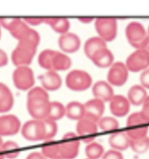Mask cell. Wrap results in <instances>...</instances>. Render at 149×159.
<instances>
[{
	"label": "cell",
	"mask_w": 149,
	"mask_h": 159,
	"mask_svg": "<svg viewBox=\"0 0 149 159\" xmlns=\"http://www.w3.org/2000/svg\"><path fill=\"white\" fill-rule=\"evenodd\" d=\"M125 36L129 44L136 49H144L148 35L144 26L137 21L129 23L125 28Z\"/></svg>",
	"instance_id": "1"
},
{
	"label": "cell",
	"mask_w": 149,
	"mask_h": 159,
	"mask_svg": "<svg viewBox=\"0 0 149 159\" xmlns=\"http://www.w3.org/2000/svg\"><path fill=\"white\" fill-rule=\"evenodd\" d=\"M92 77L87 71L81 70H74L70 71L66 77V85L68 89L82 92L91 86Z\"/></svg>",
	"instance_id": "2"
},
{
	"label": "cell",
	"mask_w": 149,
	"mask_h": 159,
	"mask_svg": "<svg viewBox=\"0 0 149 159\" xmlns=\"http://www.w3.org/2000/svg\"><path fill=\"white\" fill-rule=\"evenodd\" d=\"M95 28L103 41H112L118 34V21L114 18H98L95 20Z\"/></svg>",
	"instance_id": "3"
},
{
	"label": "cell",
	"mask_w": 149,
	"mask_h": 159,
	"mask_svg": "<svg viewBox=\"0 0 149 159\" xmlns=\"http://www.w3.org/2000/svg\"><path fill=\"white\" fill-rule=\"evenodd\" d=\"M50 100L47 98L29 97L27 98L26 107L29 114L33 120L46 119L50 108Z\"/></svg>",
	"instance_id": "4"
},
{
	"label": "cell",
	"mask_w": 149,
	"mask_h": 159,
	"mask_svg": "<svg viewBox=\"0 0 149 159\" xmlns=\"http://www.w3.org/2000/svg\"><path fill=\"white\" fill-rule=\"evenodd\" d=\"M36 50L37 48L35 47L24 42H19L11 54L13 64L17 67L28 66L35 56Z\"/></svg>",
	"instance_id": "5"
},
{
	"label": "cell",
	"mask_w": 149,
	"mask_h": 159,
	"mask_svg": "<svg viewBox=\"0 0 149 159\" xmlns=\"http://www.w3.org/2000/svg\"><path fill=\"white\" fill-rule=\"evenodd\" d=\"M59 146L62 159L76 158L79 153L80 139L76 133L68 132L63 135Z\"/></svg>",
	"instance_id": "6"
},
{
	"label": "cell",
	"mask_w": 149,
	"mask_h": 159,
	"mask_svg": "<svg viewBox=\"0 0 149 159\" xmlns=\"http://www.w3.org/2000/svg\"><path fill=\"white\" fill-rule=\"evenodd\" d=\"M15 87L20 91H27L34 85L35 78L32 69L28 66L17 67L12 74Z\"/></svg>",
	"instance_id": "7"
},
{
	"label": "cell",
	"mask_w": 149,
	"mask_h": 159,
	"mask_svg": "<svg viewBox=\"0 0 149 159\" xmlns=\"http://www.w3.org/2000/svg\"><path fill=\"white\" fill-rule=\"evenodd\" d=\"M125 65L129 71H143L149 67V53L145 49H136L127 57Z\"/></svg>",
	"instance_id": "8"
},
{
	"label": "cell",
	"mask_w": 149,
	"mask_h": 159,
	"mask_svg": "<svg viewBox=\"0 0 149 159\" xmlns=\"http://www.w3.org/2000/svg\"><path fill=\"white\" fill-rule=\"evenodd\" d=\"M129 77V70L125 63L122 62H113L110 67L107 75L108 83L112 86H122L124 85Z\"/></svg>",
	"instance_id": "9"
},
{
	"label": "cell",
	"mask_w": 149,
	"mask_h": 159,
	"mask_svg": "<svg viewBox=\"0 0 149 159\" xmlns=\"http://www.w3.org/2000/svg\"><path fill=\"white\" fill-rule=\"evenodd\" d=\"M98 132V123L87 118L81 119L77 121V134L78 137L82 138V142L90 144L94 142L96 135Z\"/></svg>",
	"instance_id": "10"
},
{
	"label": "cell",
	"mask_w": 149,
	"mask_h": 159,
	"mask_svg": "<svg viewBox=\"0 0 149 159\" xmlns=\"http://www.w3.org/2000/svg\"><path fill=\"white\" fill-rule=\"evenodd\" d=\"M21 134L23 137L27 141H31V142L43 141L44 128H43L42 120H32L26 121L21 128Z\"/></svg>",
	"instance_id": "11"
},
{
	"label": "cell",
	"mask_w": 149,
	"mask_h": 159,
	"mask_svg": "<svg viewBox=\"0 0 149 159\" xmlns=\"http://www.w3.org/2000/svg\"><path fill=\"white\" fill-rule=\"evenodd\" d=\"M21 129L20 119L12 114L0 116V136L14 135Z\"/></svg>",
	"instance_id": "12"
},
{
	"label": "cell",
	"mask_w": 149,
	"mask_h": 159,
	"mask_svg": "<svg viewBox=\"0 0 149 159\" xmlns=\"http://www.w3.org/2000/svg\"><path fill=\"white\" fill-rule=\"evenodd\" d=\"M84 118H87L98 123L99 120L103 117L104 113V102L98 98L89 100L84 105Z\"/></svg>",
	"instance_id": "13"
},
{
	"label": "cell",
	"mask_w": 149,
	"mask_h": 159,
	"mask_svg": "<svg viewBox=\"0 0 149 159\" xmlns=\"http://www.w3.org/2000/svg\"><path fill=\"white\" fill-rule=\"evenodd\" d=\"M131 104L123 95H114L110 100V110L114 116L124 117L130 111Z\"/></svg>",
	"instance_id": "14"
},
{
	"label": "cell",
	"mask_w": 149,
	"mask_h": 159,
	"mask_svg": "<svg viewBox=\"0 0 149 159\" xmlns=\"http://www.w3.org/2000/svg\"><path fill=\"white\" fill-rule=\"evenodd\" d=\"M59 47L64 53H75L81 46L79 36L73 33H66L59 38Z\"/></svg>",
	"instance_id": "15"
},
{
	"label": "cell",
	"mask_w": 149,
	"mask_h": 159,
	"mask_svg": "<svg viewBox=\"0 0 149 159\" xmlns=\"http://www.w3.org/2000/svg\"><path fill=\"white\" fill-rule=\"evenodd\" d=\"M41 86L46 91H56L62 86V80L61 76L55 70H47L39 77Z\"/></svg>",
	"instance_id": "16"
},
{
	"label": "cell",
	"mask_w": 149,
	"mask_h": 159,
	"mask_svg": "<svg viewBox=\"0 0 149 159\" xmlns=\"http://www.w3.org/2000/svg\"><path fill=\"white\" fill-rule=\"evenodd\" d=\"M92 93L94 98H98L103 102H110L114 96V91L112 86L106 81H98L92 88Z\"/></svg>",
	"instance_id": "17"
},
{
	"label": "cell",
	"mask_w": 149,
	"mask_h": 159,
	"mask_svg": "<svg viewBox=\"0 0 149 159\" xmlns=\"http://www.w3.org/2000/svg\"><path fill=\"white\" fill-rule=\"evenodd\" d=\"M90 60L98 68L105 69L112 65L114 62V56H113L112 52L106 47L98 50Z\"/></svg>",
	"instance_id": "18"
},
{
	"label": "cell",
	"mask_w": 149,
	"mask_h": 159,
	"mask_svg": "<svg viewBox=\"0 0 149 159\" xmlns=\"http://www.w3.org/2000/svg\"><path fill=\"white\" fill-rule=\"evenodd\" d=\"M109 144L112 149L121 152L123 150H126L130 147V139L125 132H115L109 137Z\"/></svg>",
	"instance_id": "19"
},
{
	"label": "cell",
	"mask_w": 149,
	"mask_h": 159,
	"mask_svg": "<svg viewBox=\"0 0 149 159\" xmlns=\"http://www.w3.org/2000/svg\"><path fill=\"white\" fill-rule=\"evenodd\" d=\"M14 98L10 88L0 83V113L9 112L13 107Z\"/></svg>",
	"instance_id": "20"
},
{
	"label": "cell",
	"mask_w": 149,
	"mask_h": 159,
	"mask_svg": "<svg viewBox=\"0 0 149 159\" xmlns=\"http://www.w3.org/2000/svg\"><path fill=\"white\" fill-rule=\"evenodd\" d=\"M147 98V90L140 84H135L129 89L127 99L130 104L134 106H142L146 98Z\"/></svg>",
	"instance_id": "21"
},
{
	"label": "cell",
	"mask_w": 149,
	"mask_h": 159,
	"mask_svg": "<svg viewBox=\"0 0 149 159\" xmlns=\"http://www.w3.org/2000/svg\"><path fill=\"white\" fill-rule=\"evenodd\" d=\"M44 24L50 26L53 30L60 34L61 35L68 33L70 23L66 18H44Z\"/></svg>",
	"instance_id": "22"
},
{
	"label": "cell",
	"mask_w": 149,
	"mask_h": 159,
	"mask_svg": "<svg viewBox=\"0 0 149 159\" xmlns=\"http://www.w3.org/2000/svg\"><path fill=\"white\" fill-rule=\"evenodd\" d=\"M106 42L103 41L100 37H91L84 44V53L88 58L91 59L92 57L100 49L106 48Z\"/></svg>",
	"instance_id": "23"
},
{
	"label": "cell",
	"mask_w": 149,
	"mask_h": 159,
	"mask_svg": "<svg viewBox=\"0 0 149 159\" xmlns=\"http://www.w3.org/2000/svg\"><path fill=\"white\" fill-rule=\"evenodd\" d=\"M72 64V61L66 54L62 52L55 51L53 58L52 70L55 71H63L68 70Z\"/></svg>",
	"instance_id": "24"
},
{
	"label": "cell",
	"mask_w": 149,
	"mask_h": 159,
	"mask_svg": "<svg viewBox=\"0 0 149 159\" xmlns=\"http://www.w3.org/2000/svg\"><path fill=\"white\" fill-rule=\"evenodd\" d=\"M66 115L68 119L73 120H80L84 117V106L77 101H71L67 105Z\"/></svg>",
	"instance_id": "25"
},
{
	"label": "cell",
	"mask_w": 149,
	"mask_h": 159,
	"mask_svg": "<svg viewBox=\"0 0 149 159\" xmlns=\"http://www.w3.org/2000/svg\"><path fill=\"white\" fill-rule=\"evenodd\" d=\"M64 115H66V108L62 103L57 101H53L50 103V108L46 119L57 121L61 120Z\"/></svg>",
	"instance_id": "26"
},
{
	"label": "cell",
	"mask_w": 149,
	"mask_h": 159,
	"mask_svg": "<svg viewBox=\"0 0 149 159\" xmlns=\"http://www.w3.org/2000/svg\"><path fill=\"white\" fill-rule=\"evenodd\" d=\"M1 149L5 158L15 159L20 156V148L19 144L12 141H8L4 143Z\"/></svg>",
	"instance_id": "27"
},
{
	"label": "cell",
	"mask_w": 149,
	"mask_h": 159,
	"mask_svg": "<svg viewBox=\"0 0 149 159\" xmlns=\"http://www.w3.org/2000/svg\"><path fill=\"white\" fill-rule=\"evenodd\" d=\"M41 154L46 159H62L60 153V146L56 143H49L43 145Z\"/></svg>",
	"instance_id": "28"
},
{
	"label": "cell",
	"mask_w": 149,
	"mask_h": 159,
	"mask_svg": "<svg viewBox=\"0 0 149 159\" xmlns=\"http://www.w3.org/2000/svg\"><path fill=\"white\" fill-rule=\"evenodd\" d=\"M43 122L44 134H43V141H51L56 135L58 131V125L56 121H54L48 119L41 120Z\"/></svg>",
	"instance_id": "29"
},
{
	"label": "cell",
	"mask_w": 149,
	"mask_h": 159,
	"mask_svg": "<svg viewBox=\"0 0 149 159\" xmlns=\"http://www.w3.org/2000/svg\"><path fill=\"white\" fill-rule=\"evenodd\" d=\"M85 154L87 156V159H99L104 154V149L100 143L93 142L87 145Z\"/></svg>",
	"instance_id": "30"
},
{
	"label": "cell",
	"mask_w": 149,
	"mask_h": 159,
	"mask_svg": "<svg viewBox=\"0 0 149 159\" xmlns=\"http://www.w3.org/2000/svg\"><path fill=\"white\" fill-rule=\"evenodd\" d=\"M55 53V51L52 49H45L41 52L38 58L40 66L46 70H52V63Z\"/></svg>",
	"instance_id": "31"
},
{
	"label": "cell",
	"mask_w": 149,
	"mask_h": 159,
	"mask_svg": "<svg viewBox=\"0 0 149 159\" xmlns=\"http://www.w3.org/2000/svg\"><path fill=\"white\" fill-rule=\"evenodd\" d=\"M40 41H41V37H40L39 33L29 27L26 31V33L23 34V36L19 40V42H24V43L29 44L31 46L38 48Z\"/></svg>",
	"instance_id": "32"
},
{
	"label": "cell",
	"mask_w": 149,
	"mask_h": 159,
	"mask_svg": "<svg viewBox=\"0 0 149 159\" xmlns=\"http://www.w3.org/2000/svg\"><path fill=\"white\" fill-rule=\"evenodd\" d=\"M98 127L103 131L111 132V131L117 130L119 127V124L117 119H115L114 117L106 116V117H102L99 120V121L98 122Z\"/></svg>",
	"instance_id": "33"
},
{
	"label": "cell",
	"mask_w": 149,
	"mask_h": 159,
	"mask_svg": "<svg viewBox=\"0 0 149 159\" xmlns=\"http://www.w3.org/2000/svg\"><path fill=\"white\" fill-rule=\"evenodd\" d=\"M130 147L137 154H144L149 149V137L130 140Z\"/></svg>",
	"instance_id": "34"
},
{
	"label": "cell",
	"mask_w": 149,
	"mask_h": 159,
	"mask_svg": "<svg viewBox=\"0 0 149 159\" xmlns=\"http://www.w3.org/2000/svg\"><path fill=\"white\" fill-rule=\"evenodd\" d=\"M130 140H138V139L144 138L147 136L148 128L146 126L139 127V128H129L125 131Z\"/></svg>",
	"instance_id": "35"
},
{
	"label": "cell",
	"mask_w": 149,
	"mask_h": 159,
	"mask_svg": "<svg viewBox=\"0 0 149 159\" xmlns=\"http://www.w3.org/2000/svg\"><path fill=\"white\" fill-rule=\"evenodd\" d=\"M22 21L23 20L19 18H2L0 19V26H3L10 33H12L20 25Z\"/></svg>",
	"instance_id": "36"
},
{
	"label": "cell",
	"mask_w": 149,
	"mask_h": 159,
	"mask_svg": "<svg viewBox=\"0 0 149 159\" xmlns=\"http://www.w3.org/2000/svg\"><path fill=\"white\" fill-rule=\"evenodd\" d=\"M146 124H147L146 121L143 120L139 112H135L132 113L131 115H129L127 121H126V126L129 128H139V127L144 126Z\"/></svg>",
	"instance_id": "37"
},
{
	"label": "cell",
	"mask_w": 149,
	"mask_h": 159,
	"mask_svg": "<svg viewBox=\"0 0 149 159\" xmlns=\"http://www.w3.org/2000/svg\"><path fill=\"white\" fill-rule=\"evenodd\" d=\"M29 97H42L49 98L48 93L46 90H44L42 87H33L32 88L27 94V98Z\"/></svg>",
	"instance_id": "38"
},
{
	"label": "cell",
	"mask_w": 149,
	"mask_h": 159,
	"mask_svg": "<svg viewBox=\"0 0 149 159\" xmlns=\"http://www.w3.org/2000/svg\"><path fill=\"white\" fill-rule=\"evenodd\" d=\"M139 113L146 123H149V96H147L144 103L142 104V109Z\"/></svg>",
	"instance_id": "39"
},
{
	"label": "cell",
	"mask_w": 149,
	"mask_h": 159,
	"mask_svg": "<svg viewBox=\"0 0 149 159\" xmlns=\"http://www.w3.org/2000/svg\"><path fill=\"white\" fill-rule=\"evenodd\" d=\"M102 159H124V157L120 151L115 149H110L103 155Z\"/></svg>",
	"instance_id": "40"
},
{
	"label": "cell",
	"mask_w": 149,
	"mask_h": 159,
	"mask_svg": "<svg viewBox=\"0 0 149 159\" xmlns=\"http://www.w3.org/2000/svg\"><path fill=\"white\" fill-rule=\"evenodd\" d=\"M23 21L26 23V25L30 26H39L44 23V18H40V17H29V18H25Z\"/></svg>",
	"instance_id": "41"
},
{
	"label": "cell",
	"mask_w": 149,
	"mask_h": 159,
	"mask_svg": "<svg viewBox=\"0 0 149 159\" xmlns=\"http://www.w3.org/2000/svg\"><path fill=\"white\" fill-rule=\"evenodd\" d=\"M140 85L145 89H149V69L142 71L140 75Z\"/></svg>",
	"instance_id": "42"
},
{
	"label": "cell",
	"mask_w": 149,
	"mask_h": 159,
	"mask_svg": "<svg viewBox=\"0 0 149 159\" xmlns=\"http://www.w3.org/2000/svg\"><path fill=\"white\" fill-rule=\"evenodd\" d=\"M8 63L7 54L3 49L0 48V67H5Z\"/></svg>",
	"instance_id": "43"
},
{
	"label": "cell",
	"mask_w": 149,
	"mask_h": 159,
	"mask_svg": "<svg viewBox=\"0 0 149 159\" xmlns=\"http://www.w3.org/2000/svg\"><path fill=\"white\" fill-rule=\"evenodd\" d=\"M26 159H46L43 155L40 152H33L27 156Z\"/></svg>",
	"instance_id": "44"
},
{
	"label": "cell",
	"mask_w": 149,
	"mask_h": 159,
	"mask_svg": "<svg viewBox=\"0 0 149 159\" xmlns=\"http://www.w3.org/2000/svg\"><path fill=\"white\" fill-rule=\"evenodd\" d=\"M78 20L82 24H90L94 20V19L91 17H80V18H78Z\"/></svg>",
	"instance_id": "45"
},
{
	"label": "cell",
	"mask_w": 149,
	"mask_h": 159,
	"mask_svg": "<svg viewBox=\"0 0 149 159\" xmlns=\"http://www.w3.org/2000/svg\"><path fill=\"white\" fill-rule=\"evenodd\" d=\"M144 49L145 50H147V51L149 53V37L148 39H147V44H146V47H145Z\"/></svg>",
	"instance_id": "46"
},
{
	"label": "cell",
	"mask_w": 149,
	"mask_h": 159,
	"mask_svg": "<svg viewBox=\"0 0 149 159\" xmlns=\"http://www.w3.org/2000/svg\"><path fill=\"white\" fill-rule=\"evenodd\" d=\"M3 143H4V142H3V139H2V137L0 136V149H2Z\"/></svg>",
	"instance_id": "47"
},
{
	"label": "cell",
	"mask_w": 149,
	"mask_h": 159,
	"mask_svg": "<svg viewBox=\"0 0 149 159\" xmlns=\"http://www.w3.org/2000/svg\"><path fill=\"white\" fill-rule=\"evenodd\" d=\"M0 159H5V157H4V155L2 153V149H0Z\"/></svg>",
	"instance_id": "48"
},
{
	"label": "cell",
	"mask_w": 149,
	"mask_h": 159,
	"mask_svg": "<svg viewBox=\"0 0 149 159\" xmlns=\"http://www.w3.org/2000/svg\"><path fill=\"white\" fill-rule=\"evenodd\" d=\"M147 35H148V37H149V26H148V29H147Z\"/></svg>",
	"instance_id": "49"
},
{
	"label": "cell",
	"mask_w": 149,
	"mask_h": 159,
	"mask_svg": "<svg viewBox=\"0 0 149 159\" xmlns=\"http://www.w3.org/2000/svg\"><path fill=\"white\" fill-rule=\"evenodd\" d=\"M0 38H1V26H0Z\"/></svg>",
	"instance_id": "50"
}]
</instances>
